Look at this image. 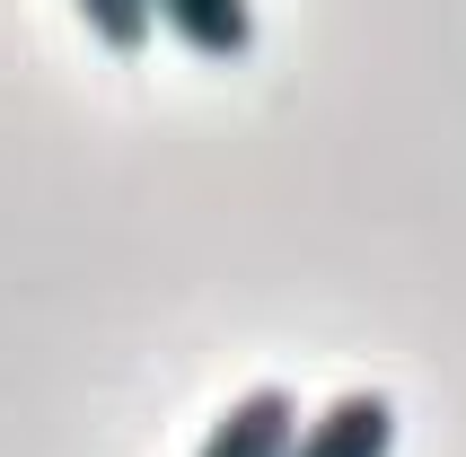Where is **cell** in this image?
Here are the masks:
<instances>
[{
	"label": "cell",
	"instance_id": "obj_1",
	"mask_svg": "<svg viewBox=\"0 0 466 457\" xmlns=\"http://www.w3.org/2000/svg\"><path fill=\"white\" fill-rule=\"evenodd\" d=\"M388 449H396V405L379 387H352V396H335L317 422H299L282 457H388Z\"/></svg>",
	"mask_w": 466,
	"mask_h": 457
},
{
	"label": "cell",
	"instance_id": "obj_2",
	"mask_svg": "<svg viewBox=\"0 0 466 457\" xmlns=\"http://www.w3.org/2000/svg\"><path fill=\"white\" fill-rule=\"evenodd\" d=\"M290 432H299V405H290V387H247L220 422H211V440L194 457H282Z\"/></svg>",
	"mask_w": 466,
	"mask_h": 457
},
{
	"label": "cell",
	"instance_id": "obj_3",
	"mask_svg": "<svg viewBox=\"0 0 466 457\" xmlns=\"http://www.w3.org/2000/svg\"><path fill=\"white\" fill-rule=\"evenodd\" d=\"M150 18L203 62H238L256 45V0H150Z\"/></svg>",
	"mask_w": 466,
	"mask_h": 457
},
{
	"label": "cell",
	"instance_id": "obj_4",
	"mask_svg": "<svg viewBox=\"0 0 466 457\" xmlns=\"http://www.w3.org/2000/svg\"><path fill=\"white\" fill-rule=\"evenodd\" d=\"M71 9H79V18H88V36H97V45L106 53H141V45H150V0H71Z\"/></svg>",
	"mask_w": 466,
	"mask_h": 457
}]
</instances>
